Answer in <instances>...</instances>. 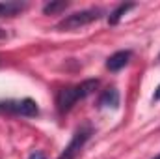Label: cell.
I'll return each mask as SVG.
<instances>
[{"mask_svg":"<svg viewBox=\"0 0 160 159\" xmlns=\"http://www.w3.org/2000/svg\"><path fill=\"white\" fill-rule=\"evenodd\" d=\"M130 58H132V51H118V52H114L108 60H106V69H110V71H121L128 62H130Z\"/></svg>","mask_w":160,"mask_h":159,"instance_id":"cell-5","label":"cell"},{"mask_svg":"<svg viewBox=\"0 0 160 159\" xmlns=\"http://www.w3.org/2000/svg\"><path fill=\"white\" fill-rule=\"evenodd\" d=\"M158 60H160V56H158Z\"/></svg>","mask_w":160,"mask_h":159,"instance_id":"cell-13","label":"cell"},{"mask_svg":"<svg viewBox=\"0 0 160 159\" xmlns=\"http://www.w3.org/2000/svg\"><path fill=\"white\" fill-rule=\"evenodd\" d=\"M153 99H155V101H160V84H158V88L155 90V96H153Z\"/></svg>","mask_w":160,"mask_h":159,"instance_id":"cell-11","label":"cell"},{"mask_svg":"<svg viewBox=\"0 0 160 159\" xmlns=\"http://www.w3.org/2000/svg\"><path fill=\"white\" fill-rule=\"evenodd\" d=\"M102 17V11L99 8H88V9H82V11H75L67 17H63L56 28L58 30H78V28H84L95 21H99Z\"/></svg>","mask_w":160,"mask_h":159,"instance_id":"cell-2","label":"cell"},{"mask_svg":"<svg viewBox=\"0 0 160 159\" xmlns=\"http://www.w3.org/2000/svg\"><path fill=\"white\" fill-rule=\"evenodd\" d=\"M99 86V79H86L78 82V84H73V86H67L63 90H60L56 94V109L60 114H67L78 101L86 99L88 96H91Z\"/></svg>","mask_w":160,"mask_h":159,"instance_id":"cell-1","label":"cell"},{"mask_svg":"<svg viewBox=\"0 0 160 159\" xmlns=\"http://www.w3.org/2000/svg\"><path fill=\"white\" fill-rule=\"evenodd\" d=\"M153 159H160V154H158V156H155V157H153Z\"/></svg>","mask_w":160,"mask_h":159,"instance_id":"cell-12","label":"cell"},{"mask_svg":"<svg viewBox=\"0 0 160 159\" xmlns=\"http://www.w3.org/2000/svg\"><path fill=\"white\" fill-rule=\"evenodd\" d=\"M67 6H69L67 2H48V4L43 6V11H45L47 15H48V13L54 15V13H58V11H63Z\"/></svg>","mask_w":160,"mask_h":159,"instance_id":"cell-9","label":"cell"},{"mask_svg":"<svg viewBox=\"0 0 160 159\" xmlns=\"http://www.w3.org/2000/svg\"><path fill=\"white\" fill-rule=\"evenodd\" d=\"M0 112H8V114H15V116H24V118H34V116L39 114V107L30 97L8 99V101H0Z\"/></svg>","mask_w":160,"mask_h":159,"instance_id":"cell-3","label":"cell"},{"mask_svg":"<svg viewBox=\"0 0 160 159\" xmlns=\"http://www.w3.org/2000/svg\"><path fill=\"white\" fill-rule=\"evenodd\" d=\"M132 8H136V4H119V6L108 15V23H110V25H118L121 19H123V15H127V11H130Z\"/></svg>","mask_w":160,"mask_h":159,"instance_id":"cell-8","label":"cell"},{"mask_svg":"<svg viewBox=\"0 0 160 159\" xmlns=\"http://www.w3.org/2000/svg\"><path fill=\"white\" fill-rule=\"evenodd\" d=\"M93 135V127L89 123H84L82 127L77 129V133L73 135V139L69 140V144L63 148V152L58 156V159H77L78 154L82 152V148L86 146V142L91 139Z\"/></svg>","mask_w":160,"mask_h":159,"instance_id":"cell-4","label":"cell"},{"mask_svg":"<svg viewBox=\"0 0 160 159\" xmlns=\"http://www.w3.org/2000/svg\"><path fill=\"white\" fill-rule=\"evenodd\" d=\"M26 9L24 2H0V19L2 17H15Z\"/></svg>","mask_w":160,"mask_h":159,"instance_id":"cell-7","label":"cell"},{"mask_svg":"<svg viewBox=\"0 0 160 159\" xmlns=\"http://www.w3.org/2000/svg\"><path fill=\"white\" fill-rule=\"evenodd\" d=\"M28 159H47V156H45V152H41V150H34V152L28 156Z\"/></svg>","mask_w":160,"mask_h":159,"instance_id":"cell-10","label":"cell"},{"mask_svg":"<svg viewBox=\"0 0 160 159\" xmlns=\"http://www.w3.org/2000/svg\"><path fill=\"white\" fill-rule=\"evenodd\" d=\"M119 92H118V88H114V86H110V88H106L101 96H99V107L101 109H118L119 107Z\"/></svg>","mask_w":160,"mask_h":159,"instance_id":"cell-6","label":"cell"}]
</instances>
